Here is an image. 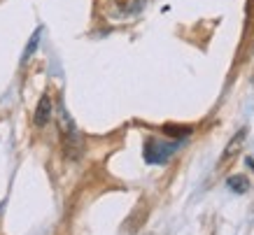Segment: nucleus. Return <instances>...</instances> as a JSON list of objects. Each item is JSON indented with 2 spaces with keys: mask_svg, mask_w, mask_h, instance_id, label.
<instances>
[{
  "mask_svg": "<svg viewBox=\"0 0 254 235\" xmlns=\"http://www.w3.org/2000/svg\"><path fill=\"white\" fill-rule=\"evenodd\" d=\"M175 149H177V144H173V142L170 144L168 142H147L145 159L149 161V163H163Z\"/></svg>",
  "mask_w": 254,
  "mask_h": 235,
  "instance_id": "2",
  "label": "nucleus"
},
{
  "mask_svg": "<svg viewBox=\"0 0 254 235\" xmlns=\"http://www.w3.org/2000/svg\"><path fill=\"white\" fill-rule=\"evenodd\" d=\"M49 117H52V98H49V93H42L38 110H35V126H45Z\"/></svg>",
  "mask_w": 254,
  "mask_h": 235,
  "instance_id": "3",
  "label": "nucleus"
},
{
  "mask_svg": "<svg viewBox=\"0 0 254 235\" xmlns=\"http://www.w3.org/2000/svg\"><path fill=\"white\" fill-rule=\"evenodd\" d=\"M229 189H233L236 193H245V191L250 189V184H247L245 177H231V179H229Z\"/></svg>",
  "mask_w": 254,
  "mask_h": 235,
  "instance_id": "7",
  "label": "nucleus"
},
{
  "mask_svg": "<svg viewBox=\"0 0 254 235\" xmlns=\"http://www.w3.org/2000/svg\"><path fill=\"white\" fill-rule=\"evenodd\" d=\"M117 7L126 12V14H131V12H138L140 5H142V0H115Z\"/></svg>",
  "mask_w": 254,
  "mask_h": 235,
  "instance_id": "6",
  "label": "nucleus"
},
{
  "mask_svg": "<svg viewBox=\"0 0 254 235\" xmlns=\"http://www.w3.org/2000/svg\"><path fill=\"white\" fill-rule=\"evenodd\" d=\"M245 135H247V130H245V128H243V130H238V133L233 135V140H231V142H229V147H226V149H224V154H222V163H226V161H229V159H233V156H236V154H238L240 149H243V142H245Z\"/></svg>",
  "mask_w": 254,
  "mask_h": 235,
  "instance_id": "4",
  "label": "nucleus"
},
{
  "mask_svg": "<svg viewBox=\"0 0 254 235\" xmlns=\"http://www.w3.org/2000/svg\"><path fill=\"white\" fill-rule=\"evenodd\" d=\"M59 128H61L63 135V144H65V154L70 159H77L79 152H82V137L77 133V126L72 123L70 114L65 112V107H59Z\"/></svg>",
  "mask_w": 254,
  "mask_h": 235,
  "instance_id": "1",
  "label": "nucleus"
},
{
  "mask_svg": "<svg viewBox=\"0 0 254 235\" xmlns=\"http://www.w3.org/2000/svg\"><path fill=\"white\" fill-rule=\"evenodd\" d=\"M40 33H42V28H38V31L33 33L31 42H28V47H26V52H23V56H21V63H26L33 56V54H35V49H38V42H40Z\"/></svg>",
  "mask_w": 254,
  "mask_h": 235,
  "instance_id": "5",
  "label": "nucleus"
}]
</instances>
